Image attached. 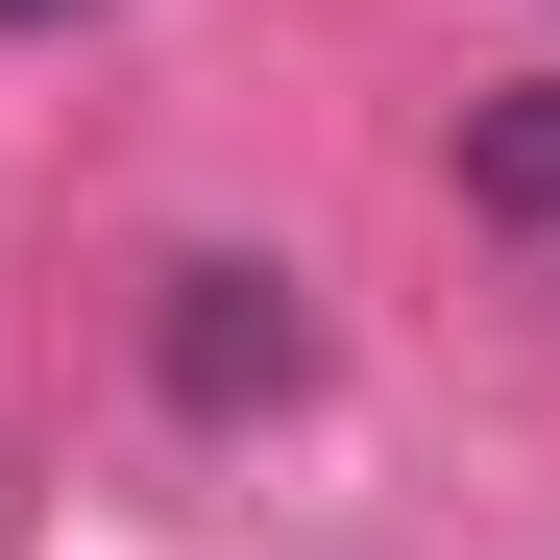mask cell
Instances as JSON below:
<instances>
[{
	"label": "cell",
	"instance_id": "cell-1",
	"mask_svg": "<svg viewBox=\"0 0 560 560\" xmlns=\"http://www.w3.org/2000/svg\"><path fill=\"white\" fill-rule=\"evenodd\" d=\"M147 390H171V415H293V390H317V317H293V268L196 244V268L147 293Z\"/></svg>",
	"mask_w": 560,
	"mask_h": 560
},
{
	"label": "cell",
	"instance_id": "cell-2",
	"mask_svg": "<svg viewBox=\"0 0 560 560\" xmlns=\"http://www.w3.org/2000/svg\"><path fill=\"white\" fill-rule=\"evenodd\" d=\"M463 220L560 244V73H512V98H463Z\"/></svg>",
	"mask_w": 560,
	"mask_h": 560
},
{
	"label": "cell",
	"instance_id": "cell-3",
	"mask_svg": "<svg viewBox=\"0 0 560 560\" xmlns=\"http://www.w3.org/2000/svg\"><path fill=\"white\" fill-rule=\"evenodd\" d=\"M0 25H73V0H0Z\"/></svg>",
	"mask_w": 560,
	"mask_h": 560
}]
</instances>
